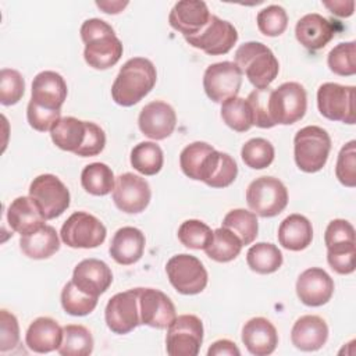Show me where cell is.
<instances>
[{
  "label": "cell",
  "instance_id": "cell-1",
  "mask_svg": "<svg viewBox=\"0 0 356 356\" xmlns=\"http://www.w3.org/2000/svg\"><path fill=\"white\" fill-rule=\"evenodd\" d=\"M156 81V67L150 60L145 57L129 58L113 82L111 97L117 104L131 107L150 93Z\"/></svg>",
  "mask_w": 356,
  "mask_h": 356
},
{
  "label": "cell",
  "instance_id": "cell-2",
  "mask_svg": "<svg viewBox=\"0 0 356 356\" xmlns=\"http://www.w3.org/2000/svg\"><path fill=\"white\" fill-rule=\"evenodd\" d=\"M81 38L85 43L83 58L89 67L107 70L120 61L122 43L108 22L100 18L86 19L81 25Z\"/></svg>",
  "mask_w": 356,
  "mask_h": 356
},
{
  "label": "cell",
  "instance_id": "cell-3",
  "mask_svg": "<svg viewBox=\"0 0 356 356\" xmlns=\"http://www.w3.org/2000/svg\"><path fill=\"white\" fill-rule=\"evenodd\" d=\"M235 64L256 89L268 88L280 71L274 53L260 42H246L235 51Z\"/></svg>",
  "mask_w": 356,
  "mask_h": 356
},
{
  "label": "cell",
  "instance_id": "cell-4",
  "mask_svg": "<svg viewBox=\"0 0 356 356\" xmlns=\"http://www.w3.org/2000/svg\"><path fill=\"white\" fill-rule=\"evenodd\" d=\"M331 150V138L325 129L317 125L300 128L293 138V156L299 170L305 172L320 171Z\"/></svg>",
  "mask_w": 356,
  "mask_h": 356
},
{
  "label": "cell",
  "instance_id": "cell-5",
  "mask_svg": "<svg viewBox=\"0 0 356 356\" xmlns=\"http://www.w3.org/2000/svg\"><path fill=\"white\" fill-rule=\"evenodd\" d=\"M307 108V95L298 82H284L271 89L268 114L274 125H291L303 118Z\"/></svg>",
  "mask_w": 356,
  "mask_h": 356
},
{
  "label": "cell",
  "instance_id": "cell-6",
  "mask_svg": "<svg viewBox=\"0 0 356 356\" xmlns=\"http://www.w3.org/2000/svg\"><path fill=\"white\" fill-rule=\"evenodd\" d=\"M250 210L260 217L278 216L288 204L286 186L275 177H259L246 189Z\"/></svg>",
  "mask_w": 356,
  "mask_h": 356
},
{
  "label": "cell",
  "instance_id": "cell-7",
  "mask_svg": "<svg viewBox=\"0 0 356 356\" xmlns=\"http://www.w3.org/2000/svg\"><path fill=\"white\" fill-rule=\"evenodd\" d=\"M29 196L36 203L46 220L60 217L70 207V191L53 174H42L29 185Z\"/></svg>",
  "mask_w": 356,
  "mask_h": 356
},
{
  "label": "cell",
  "instance_id": "cell-8",
  "mask_svg": "<svg viewBox=\"0 0 356 356\" xmlns=\"http://www.w3.org/2000/svg\"><path fill=\"white\" fill-rule=\"evenodd\" d=\"M107 235L104 224L86 211L72 213L63 224L61 241L74 249H93L100 246Z\"/></svg>",
  "mask_w": 356,
  "mask_h": 356
},
{
  "label": "cell",
  "instance_id": "cell-9",
  "mask_svg": "<svg viewBox=\"0 0 356 356\" xmlns=\"http://www.w3.org/2000/svg\"><path fill=\"white\" fill-rule=\"evenodd\" d=\"M170 284L182 295L200 293L207 285V271L202 261L188 253L172 256L165 264Z\"/></svg>",
  "mask_w": 356,
  "mask_h": 356
},
{
  "label": "cell",
  "instance_id": "cell-10",
  "mask_svg": "<svg viewBox=\"0 0 356 356\" xmlns=\"http://www.w3.org/2000/svg\"><path fill=\"white\" fill-rule=\"evenodd\" d=\"M203 342V323L195 314H181L168 325L165 348L170 356H196Z\"/></svg>",
  "mask_w": 356,
  "mask_h": 356
},
{
  "label": "cell",
  "instance_id": "cell-11",
  "mask_svg": "<svg viewBox=\"0 0 356 356\" xmlns=\"http://www.w3.org/2000/svg\"><path fill=\"white\" fill-rule=\"evenodd\" d=\"M317 107L323 117L343 124H355V86L334 82L320 85Z\"/></svg>",
  "mask_w": 356,
  "mask_h": 356
},
{
  "label": "cell",
  "instance_id": "cell-12",
  "mask_svg": "<svg viewBox=\"0 0 356 356\" xmlns=\"http://www.w3.org/2000/svg\"><path fill=\"white\" fill-rule=\"evenodd\" d=\"M104 318L114 334H128L140 324L139 288L115 293L106 305Z\"/></svg>",
  "mask_w": 356,
  "mask_h": 356
},
{
  "label": "cell",
  "instance_id": "cell-13",
  "mask_svg": "<svg viewBox=\"0 0 356 356\" xmlns=\"http://www.w3.org/2000/svg\"><path fill=\"white\" fill-rule=\"evenodd\" d=\"M242 85V72L232 61L210 64L203 75V88L210 100L222 103L239 93Z\"/></svg>",
  "mask_w": 356,
  "mask_h": 356
},
{
  "label": "cell",
  "instance_id": "cell-14",
  "mask_svg": "<svg viewBox=\"0 0 356 356\" xmlns=\"http://www.w3.org/2000/svg\"><path fill=\"white\" fill-rule=\"evenodd\" d=\"M185 40L209 56H220L234 47L238 40V32L231 22L211 14L207 25L197 35L188 36Z\"/></svg>",
  "mask_w": 356,
  "mask_h": 356
},
{
  "label": "cell",
  "instance_id": "cell-15",
  "mask_svg": "<svg viewBox=\"0 0 356 356\" xmlns=\"http://www.w3.org/2000/svg\"><path fill=\"white\" fill-rule=\"evenodd\" d=\"M152 197V191L145 178L132 172H124L115 178L113 189V200L124 213H142Z\"/></svg>",
  "mask_w": 356,
  "mask_h": 356
},
{
  "label": "cell",
  "instance_id": "cell-16",
  "mask_svg": "<svg viewBox=\"0 0 356 356\" xmlns=\"http://www.w3.org/2000/svg\"><path fill=\"white\" fill-rule=\"evenodd\" d=\"M140 324L163 330L175 320L177 312L172 300L160 289L139 288Z\"/></svg>",
  "mask_w": 356,
  "mask_h": 356
},
{
  "label": "cell",
  "instance_id": "cell-17",
  "mask_svg": "<svg viewBox=\"0 0 356 356\" xmlns=\"http://www.w3.org/2000/svg\"><path fill=\"white\" fill-rule=\"evenodd\" d=\"M138 125L145 136L153 140H163L174 132L177 125V114L168 103L154 100L147 103L140 110Z\"/></svg>",
  "mask_w": 356,
  "mask_h": 356
},
{
  "label": "cell",
  "instance_id": "cell-18",
  "mask_svg": "<svg viewBox=\"0 0 356 356\" xmlns=\"http://www.w3.org/2000/svg\"><path fill=\"white\" fill-rule=\"evenodd\" d=\"M334 293V281L320 267L305 270L296 281V295L306 306L318 307L325 305Z\"/></svg>",
  "mask_w": 356,
  "mask_h": 356
},
{
  "label": "cell",
  "instance_id": "cell-19",
  "mask_svg": "<svg viewBox=\"0 0 356 356\" xmlns=\"http://www.w3.org/2000/svg\"><path fill=\"white\" fill-rule=\"evenodd\" d=\"M67 93V83L58 72L42 71L33 78L29 102L46 110L61 111Z\"/></svg>",
  "mask_w": 356,
  "mask_h": 356
},
{
  "label": "cell",
  "instance_id": "cell-20",
  "mask_svg": "<svg viewBox=\"0 0 356 356\" xmlns=\"http://www.w3.org/2000/svg\"><path fill=\"white\" fill-rule=\"evenodd\" d=\"M210 15L211 14L204 1L181 0L171 8L168 22L172 29L188 38L197 35L207 25Z\"/></svg>",
  "mask_w": 356,
  "mask_h": 356
},
{
  "label": "cell",
  "instance_id": "cell-21",
  "mask_svg": "<svg viewBox=\"0 0 356 356\" xmlns=\"http://www.w3.org/2000/svg\"><path fill=\"white\" fill-rule=\"evenodd\" d=\"M71 281L85 293L99 298L111 285L113 273L103 260L90 257L75 266Z\"/></svg>",
  "mask_w": 356,
  "mask_h": 356
},
{
  "label": "cell",
  "instance_id": "cell-22",
  "mask_svg": "<svg viewBox=\"0 0 356 356\" xmlns=\"http://www.w3.org/2000/svg\"><path fill=\"white\" fill-rule=\"evenodd\" d=\"M242 342L252 355L267 356L275 350L278 334L270 320L253 317L242 327Z\"/></svg>",
  "mask_w": 356,
  "mask_h": 356
},
{
  "label": "cell",
  "instance_id": "cell-23",
  "mask_svg": "<svg viewBox=\"0 0 356 356\" xmlns=\"http://www.w3.org/2000/svg\"><path fill=\"white\" fill-rule=\"evenodd\" d=\"M335 35L332 22L317 13L303 15L295 26L298 42L309 50H320L331 42Z\"/></svg>",
  "mask_w": 356,
  "mask_h": 356
},
{
  "label": "cell",
  "instance_id": "cell-24",
  "mask_svg": "<svg viewBox=\"0 0 356 356\" xmlns=\"http://www.w3.org/2000/svg\"><path fill=\"white\" fill-rule=\"evenodd\" d=\"M328 339V325L320 317L314 314H306L299 317L291 331V341L295 348L303 352L318 350Z\"/></svg>",
  "mask_w": 356,
  "mask_h": 356
},
{
  "label": "cell",
  "instance_id": "cell-25",
  "mask_svg": "<svg viewBox=\"0 0 356 356\" xmlns=\"http://www.w3.org/2000/svg\"><path fill=\"white\" fill-rule=\"evenodd\" d=\"M145 243L146 239L140 229L135 227H122L114 234L108 252L118 264L131 266L143 256Z\"/></svg>",
  "mask_w": 356,
  "mask_h": 356
},
{
  "label": "cell",
  "instance_id": "cell-26",
  "mask_svg": "<svg viewBox=\"0 0 356 356\" xmlns=\"http://www.w3.org/2000/svg\"><path fill=\"white\" fill-rule=\"evenodd\" d=\"M63 341V328L50 317L35 318L25 334L26 346L36 353L57 350Z\"/></svg>",
  "mask_w": 356,
  "mask_h": 356
},
{
  "label": "cell",
  "instance_id": "cell-27",
  "mask_svg": "<svg viewBox=\"0 0 356 356\" xmlns=\"http://www.w3.org/2000/svg\"><path fill=\"white\" fill-rule=\"evenodd\" d=\"M7 221L13 231L22 235L32 234L44 225L46 218L31 199V196H19L14 199L7 209Z\"/></svg>",
  "mask_w": 356,
  "mask_h": 356
},
{
  "label": "cell",
  "instance_id": "cell-28",
  "mask_svg": "<svg viewBox=\"0 0 356 356\" xmlns=\"http://www.w3.org/2000/svg\"><path fill=\"white\" fill-rule=\"evenodd\" d=\"M238 175V165L235 160L228 154L213 149L206 157L200 179L211 188H227L229 186Z\"/></svg>",
  "mask_w": 356,
  "mask_h": 356
},
{
  "label": "cell",
  "instance_id": "cell-29",
  "mask_svg": "<svg viewBox=\"0 0 356 356\" xmlns=\"http://www.w3.org/2000/svg\"><path fill=\"white\" fill-rule=\"evenodd\" d=\"M312 222L302 214H289L281 221L278 227V242L288 250H303L312 243Z\"/></svg>",
  "mask_w": 356,
  "mask_h": 356
},
{
  "label": "cell",
  "instance_id": "cell-30",
  "mask_svg": "<svg viewBox=\"0 0 356 356\" xmlns=\"http://www.w3.org/2000/svg\"><path fill=\"white\" fill-rule=\"evenodd\" d=\"M19 248L22 253L29 259H47L60 249L58 234L51 225L44 224L38 231L22 235L19 238Z\"/></svg>",
  "mask_w": 356,
  "mask_h": 356
},
{
  "label": "cell",
  "instance_id": "cell-31",
  "mask_svg": "<svg viewBox=\"0 0 356 356\" xmlns=\"http://www.w3.org/2000/svg\"><path fill=\"white\" fill-rule=\"evenodd\" d=\"M86 124L75 117H61L50 129L53 143L61 150L76 153L85 142Z\"/></svg>",
  "mask_w": 356,
  "mask_h": 356
},
{
  "label": "cell",
  "instance_id": "cell-32",
  "mask_svg": "<svg viewBox=\"0 0 356 356\" xmlns=\"http://www.w3.org/2000/svg\"><path fill=\"white\" fill-rule=\"evenodd\" d=\"M241 239L228 228L220 227L213 231V239L204 253L214 261L228 263L236 259L242 250Z\"/></svg>",
  "mask_w": 356,
  "mask_h": 356
},
{
  "label": "cell",
  "instance_id": "cell-33",
  "mask_svg": "<svg viewBox=\"0 0 356 356\" xmlns=\"http://www.w3.org/2000/svg\"><path fill=\"white\" fill-rule=\"evenodd\" d=\"M281 250L270 242H259L249 248L246 253V263L252 271L257 274L275 273L282 266Z\"/></svg>",
  "mask_w": 356,
  "mask_h": 356
},
{
  "label": "cell",
  "instance_id": "cell-34",
  "mask_svg": "<svg viewBox=\"0 0 356 356\" xmlns=\"http://www.w3.org/2000/svg\"><path fill=\"white\" fill-rule=\"evenodd\" d=\"M81 185L90 195L106 196L114 189V172L104 163L88 164L81 172Z\"/></svg>",
  "mask_w": 356,
  "mask_h": 356
},
{
  "label": "cell",
  "instance_id": "cell-35",
  "mask_svg": "<svg viewBox=\"0 0 356 356\" xmlns=\"http://www.w3.org/2000/svg\"><path fill=\"white\" fill-rule=\"evenodd\" d=\"M93 350V337L90 331L81 324H68L63 327V341L57 352L61 356H88Z\"/></svg>",
  "mask_w": 356,
  "mask_h": 356
},
{
  "label": "cell",
  "instance_id": "cell-36",
  "mask_svg": "<svg viewBox=\"0 0 356 356\" xmlns=\"http://www.w3.org/2000/svg\"><path fill=\"white\" fill-rule=\"evenodd\" d=\"M222 121L236 132H246L253 127V111L248 99L235 96L221 103Z\"/></svg>",
  "mask_w": 356,
  "mask_h": 356
},
{
  "label": "cell",
  "instance_id": "cell-37",
  "mask_svg": "<svg viewBox=\"0 0 356 356\" xmlns=\"http://www.w3.org/2000/svg\"><path fill=\"white\" fill-rule=\"evenodd\" d=\"M222 227L232 231L242 242V245H250L259 231V221L253 211L245 209H234L222 218Z\"/></svg>",
  "mask_w": 356,
  "mask_h": 356
},
{
  "label": "cell",
  "instance_id": "cell-38",
  "mask_svg": "<svg viewBox=\"0 0 356 356\" xmlns=\"http://www.w3.org/2000/svg\"><path fill=\"white\" fill-rule=\"evenodd\" d=\"M163 163V150L154 142H140L131 150V165L143 175H156Z\"/></svg>",
  "mask_w": 356,
  "mask_h": 356
},
{
  "label": "cell",
  "instance_id": "cell-39",
  "mask_svg": "<svg viewBox=\"0 0 356 356\" xmlns=\"http://www.w3.org/2000/svg\"><path fill=\"white\" fill-rule=\"evenodd\" d=\"M61 306L71 316H86L97 306V298L85 293L72 281H68L61 291Z\"/></svg>",
  "mask_w": 356,
  "mask_h": 356
},
{
  "label": "cell",
  "instance_id": "cell-40",
  "mask_svg": "<svg viewBox=\"0 0 356 356\" xmlns=\"http://www.w3.org/2000/svg\"><path fill=\"white\" fill-rule=\"evenodd\" d=\"M274 146L264 138L249 139L241 150L242 161L253 170H263L268 167L274 160Z\"/></svg>",
  "mask_w": 356,
  "mask_h": 356
},
{
  "label": "cell",
  "instance_id": "cell-41",
  "mask_svg": "<svg viewBox=\"0 0 356 356\" xmlns=\"http://www.w3.org/2000/svg\"><path fill=\"white\" fill-rule=\"evenodd\" d=\"M214 147L206 142H193L185 146L179 154V165L182 172L191 179L199 181L202 165Z\"/></svg>",
  "mask_w": 356,
  "mask_h": 356
},
{
  "label": "cell",
  "instance_id": "cell-42",
  "mask_svg": "<svg viewBox=\"0 0 356 356\" xmlns=\"http://www.w3.org/2000/svg\"><path fill=\"white\" fill-rule=\"evenodd\" d=\"M178 239L189 249L204 250L213 239V231L200 220H186L178 228Z\"/></svg>",
  "mask_w": 356,
  "mask_h": 356
},
{
  "label": "cell",
  "instance_id": "cell-43",
  "mask_svg": "<svg viewBox=\"0 0 356 356\" xmlns=\"http://www.w3.org/2000/svg\"><path fill=\"white\" fill-rule=\"evenodd\" d=\"M356 43L345 42L337 44L327 57L330 70L341 76H350L356 74Z\"/></svg>",
  "mask_w": 356,
  "mask_h": 356
},
{
  "label": "cell",
  "instance_id": "cell-44",
  "mask_svg": "<svg viewBox=\"0 0 356 356\" xmlns=\"http://www.w3.org/2000/svg\"><path fill=\"white\" fill-rule=\"evenodd\" d=\"M259 31L270 38L280 36L288 26L286 11L277 4H271L259 11L256 17Z\"/></svg>",
  "mask_w": 356,
  "mask_h": 356
},
{
  "label": "cell",
  "instance_id": "cell-45",
  "mask_svg": "<svg viewBox=\"0 0 356 356\" xmlns=\"http://www.w3.org/2000/svg\"><path fill=\"white\" fill-rule=\"evenodd\" d=\"M355 242H342L327 246V261L338 274L346 275L355 271Z\"/></svg>",
  "mask_w": 356,
  "mask_h": 356
},
{
  "label": "cell",
  "instance_id": "cell-46",
  "mask_svg": "<svg viewBox=\"0 0 356 356\" xmlns=\"http://www.w3.org/2000/svg\"><path fill=\"white\" fill-rule=\"evenodd\" d=\"M25 92V81L17 70L3 68L0 71V103L3 106L17 104Z\"/></svg>",
  "mask_w": 356,
  "mask_h": 356
},
{
  "label": "cell",
  "instance_id": "cell-47",
  "mask_svg": "<svg viewBox=\"0 0 356 356\" xmlns=\"http://www.w3.org/2000/svg\"><path fill=\"white\" fill-rule=\"evenodd\" d=\"M335 175L338 181L348 186L355 188L356 185V142L350 140L342 146L338 154Z\"/></svg>",
  "mask_w": 356,
  "mask_h": 356
},
{
  "label": "cell",
  "instance_id": "cell-48",
  "mask_svg": "<svg viewBox=\"0 0 356 356\" xmlns=\"http://www.w3.org/2000/svg\"><path fill=\"white\" fill-rule=\"evenodd\" d=\"M271 88L254 89L249 93L248 102L253 111V125L259 128H273L274 124L268 114V96Z\"/></svg>",
  "mask_w": 356,
  "mask_h": 356
},
{
  "label": "cell",
  "instance_id": "cell-49",
  "mask_svg": "<svg viewBox=\"0 0 356 356\" xmlns=\"http://www.w3.org/2000/svg\"><path fill=\"white\" fill-rule=\"evenodd\" d=\"M19 343V325L17 317L6 309L0 312V352L13 350Z\"/></svg>",
  "mask_w": 356,
  "mask_h": 356
},
{
  "label": "cell",
  "instance_id": "cell-50",
  "mask_svg": "<svg viewBox=\"0 0 356 356\" xmlns=\"http://www.w3.org/2000/svg\"><path fill=\"white\" fill-rule=\"evenodd\" d=\"M61 118V111H53V110H46L42 108L33 103H28L26 107V120L29 125L39 131V132H46L53 128V125Z\"/></svg>",
  "mask_w": 356,
  "mask_h": 356
},
{
  "label": "cell",
  "instance_id": "cell-51",
  "mask_svg": "<svg viewBox=\"0 0 356 356\" xmlns=\"http://www.w3.org/2000/svg\"><path fill=\"white\" fill-rule=\"evenodd\" d=\"M104 146H106V134H104V131L97 124L88 121L85 142L75 154L81 156V157L97 156L103 152Z\"/></svg>",
  "mask_w": 356,
  "mask_h": 356
},
{
  "label": "cell",
  "instance_id": "cell-52",
  "mask_svg": "<svg viewBox=\"0 0 356 356\" xmlns=\"http://www.w3.org/2000/svg\"><path fill=\"white\" fill-rule=\"evenodd\" d=\"M342 242H355V228L348 220L335 218L328 222L324 234L325 246Z\"/></svg>",
  "mask_w": 356,
  "mask_h": 356
},
{
  "label": "cell",
  "instance_id": "cell-53",
  "mask_svg": "<svg viewBox=\"0 0 356 356\" xmlns=\"http://www.w3.org/2000/svg\"><path fill=\"white\" fill-rule=\"evenodd\" d=\"M207 355L209 356H239L241 355V350L238 349V346L229 341V339H220V341H216L207 350Z\"/></svg>",
  "mask_w": 356,
  "mask_h": 356
},
{
  "label": "cell",
  "instance_id": "cell-54",
  "mask_svg": "<svg viewBox=\"0 0 356 356\" xmlns=\"http://www.w3.org/2000/svg\"><path fill=\"white\" fill-rule=\"evenodd\" d=\"M325 8H328L334 15L337 17H350L353 14V8H355V1H324L323 3Z\"/></svg>",
  "mask_w": 356,
  "mask_h": 356
},
{
  "label": "cell",
  "instance_id": "cell-55",
  "mask_svg": "<svg viewBox=\"0 0 356 356\" xmlns=\"http://www.w3.org/2000/svg\"><path fill=\"white\" fill-rule=\"evenodd\" d=\"M96 6L107 14H118L128 6V1H96Z\"/></svg>",
  "mask_w": 356,
  "mask_h": 356
}]
</instances>
